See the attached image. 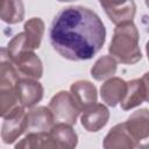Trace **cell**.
<instances>
[{
	"mask_svg": "<svg viewBox=\"0 0 149 149\" xmlns=\"http://www.w3.org/2000/svg\"><path fill=\"white\" fill-rule=\"evenodd\" d=\"M55 118L49 107L40 106L27 112L26 133L49 132L55 126Z\"/></svg>",
	"mask_w": 149,
	"mask_h": 149,
	"instance_id": "9c48e42d",
	"label": "cell"
},
{
	"mask_svg": "<svg viewBox=\"0 0 149 149\" xmlns=\"http://www.w3.org/2000/svg\"><path fill=\"white\" fill-rule=\"evenodd\" d=\"M17 93H19V98H20V102L23 107H33L35 106L37 102L41 101V99L43 98V86L33 78H20L17 84Z\"/></svg>",
	"mask_w": 149,
	"mask_h": 149,
	"instance_id": "30bf717a",
	"label": "cell"
},
{
	"mask_svg": "<svg viewBox=\"0 0 149 149\" xmlns=\"http://www.w3.org/2000/svg\"><path fill=\"white\" fill-rule=\"evenodd\" d=\"M49 108L56 122H63L71 126L77 122V118L80 113L73 102L71 93L66 91H61L55 94L49 102Z\"/></svg>",
	"mask_w": 149,
	"mask_h": 149,
	"instance_id": "277c9868",
	"label": "cell"
},
{
	"mask_svg": "<svg viewBox=\"0 0 149 149\" xmlns=\"http://www.w3.org/2000/svg\"><path fill=\"white\" fill-rule=\"evenodd\" d=\"M24 34L28 47L31 50L38 49L44 34V22L40 17H31L24 23Z\"/></svg>",
	"mask_w": 149,
	"mask_h": 149,
	"instance_id": "ac0fdd59",
	"label": "cell"
},
{
	"mask_svg": "<svg viewBox=\"0 0 149 149\" xmlns=\"http://www.w3.org/2000/svg\"><path fill=\"white\" fill-rule=\"evenodd\" d=\"M135 148H149V109L135 111L125 121Z\"/></svg>",
	"mask_w": 149,
	"mask_h": 149,
	"instance_id": "3957f363",
	"label": "cell"
},
{
	"mask_svg": "<svg viewBox=\"0 0 149 149\" xmlns=\"http://www.w3.org/2000/svg\"><path fill=\"white\" fill-rule=\"evenodd\" d=\"M52 48L69 61L91 59L106 41V29L97 13L84 6L61 9L49 30Z\"/></svg>",
	"mask_w": 149,
	"mask_h": 149,
	"instance_id": "6da1fadb",
	"label": "cell"
},
{
	"mask_svg": "<svg viewBox=\"0 0 149 149\" xmlns=\"http://www.w3.org/2000/svg\"><path fill=\"white\" fill-rule=\"evenodd\" d=\"M139 38V30L133 21L118 24L114 29L108 51L120 63L135 64L142 58Z\"/></svg>",
	"mask_w": 149,
	"mask_h": 149,
	"instance_id": "7a4b0ae2",
	"label": "cell"
},
{
	"mask_svg": "<svg viewBox=\"0 0 149 149\" xmlns=\"http://www.w3.org/2000/svg\"><path fill=\"white\" fill-rule=\"evenodd\" d=\"M142 80H143L144 87H146V101L149 102V72H147V73L143 74Z\"/></svg>",
	"mask_w": 149,
	"mask_h": 149,
	"instance_id": "44dd1931",
	"label": "cell"
},
{
	"mask_svg": "<svg viewBox=\"0 0 149 149\" xmlns=\"http://www.w3.org/2000/svg\"><path fill=\"white\" fill-rule=\"evenodd\" d=\"M109 20L115 24L133 21L136 12L134 0H99Z\"/></svg>",
	"mask_w": 149,
	"mask_h": 149,
	"instance_id": "5b68a950",
	"label": "cell"
},
{
	"mask_svg": "<svg viewBox=\"0 0 149 149\" xmlns=\"http://www.w3.org/2000/svg\"><path fill=\"white\" fill-rule=\"evenodd\" d=\"M19 74L33 79H40L43 74V65L34 50H23L10 59Z\"/></svg>",
	"mask_w": 149,
	"mask_h": 149,
	"instance_id": "52a82bcc",
	"label": "cell"
},
{
	"mask_svg": "<svg viewBox=\"0 0 149 149\" xmlns=\"http://www.w3.org/2000/svg\"><path fill=\"white\" fill-rule=\"evenodd\" d=\"M146 5H147V7L149 8V0H146Z\"/></svg>",
	"mask_w": 149,
	"mask_h": 149,
	"instance_id": "cb8c5ba5",
	"label": "cell"
},
{
	"mask_svg": "<svg viewBox=\"0 0 149 149\" xmlns=\"http://www.w3.org/2000/svg\"><path fill=\"white\" fill-rule=\"evenodd\" d=\"M24 17V6L22 0H1V20L14 24Z\"/></svg>",
	"mask_w": 149,
	"mask_h": 149,
	"instance_id": "e0dca14e",
	"label": "cell"
},
{
	"mask_svg": "<svg viewBox=\"0 0 149 149\" xmlns=\"http://www.w3.org/2000/svg\"><path fill=\"white\" fill-rule=\"evenodd\" d=\"M15 148H57L49 132H34L27 135L15 144Z\"/></svg>",
	"mask_w": 149,
	"mask_h": 149,
	"instance_id": "2e32d148",
	"label": "cell"
},
{
	"mask_svg": "<svg viewBox=\"0 0 149 149\" xmlns=\"http://www.w3.org/2000/svg\"><path fill=\"white\" fill-rule=\"evenodd\" d=\"M106 149H132L135 148L133 140L126 128L125 122L115 125L104 139L102 143Z\"/></svg>",
	"mask_w": 149,
	"mask_h": 149,
	"instance_id": "4fadbf2b",
	"label": "cell"
},
{
	"mask_svg": "<svg viewBox=\"0 0 149 149\" xmlns=\"http://www.w3.org/2000/svg\"><path fill=\"white\" fill-rule=\"evenodd\" d=\"M26 107L22 105L14 109L9 115L3 118V123L1 128L2 141L7 144L16 141L23 133H26Z\"/></svg>",
	"mask_w": 149,
	"mask_h": 149,
	"instance_id": "8992f818",
	"label": "cell"
},
{
	"mask_svg": "<svg viewBox=\"0 0 149 149\" xmlns=\"http://www.w3.org/2000/svg\"><path fill=\"white\" fill-rule=\"evenodd\" d=\"M70 93L74 105L80 112H84L97 104V88L88 80H78L70 87Z\"/></svg>",
	"mask_w": 149,
	"mask_h": 149,
	"instance_id": "ba28073f",
	"label": "cell"
},
{
	"mask_svg": "<svg viewBox=\"0 0 149 149\" xmlns=\"http://www.w3.org/2000/svg\"><path fill=\"white\" fill-rule=\"evenodd\" d=\"M109 119V111L102 104H95L84 111L80 120L83 127L87 132H98L106 126Z\"/></svg>",
	"mask_w": 149,
	"mask_h": 149,
	"instance_id": "7c38bea8",
	"label": "cell"
},
{
	"mask_svg": "<svg viewBox=\"0 0 149 149\" xmlns=\"http://www.w3.org/2000/svg\"><path fill=\"white\" fill-rule=\"evenodd\" d=\"M50 135L55 141L57 148L72 149L78 143V136L76 132L72 129L71 125L68 123L57 122L50 129Z\"/></svg>",
	"mask_w": 149,
	"mask_h": 149,
	"instance_id": "9a60e30c",
	"label": "cell"
},
{
	"mask_svg": "<svg viewBox=\"0 0 149 149\" xmlns=\"http://www.w3.org/2000/svg\"><path fill=\"white\" fill-rule=\"evenodd\" d=\"M61 2H70V1H74V0H58Z\"/></svg>",
	"mask_w": 149,
	"mask_h": 149,
	"instance_id": "603a6c76",
	"label": "cell"
},
{
	"mask_svg": "<svg viewBox=\"0 0 149 149\" xmlns=\"http://www.w3.org/2000/svg\"><path fill=\"white\" fill-rule=\"evenodd\" d=\"M19 106H21V102L16 85L0 88V114L2 119L9 115Z\"/></svg>",
	"mask_w": 149,
	"mask_h": 149,
	"instance_id": "ffe728a7",
	"label": "cell"
},
{
	"mask_svg": "<svg viewBox=\"0 0 149 149\" xmlns=\"http://www.w3.org/2000/svg\"><path fill=\"white\" fill-rule=\"evenodd\" d=\"M146 51H147V56H148V61H149V41L147 42V45H146Z\"/></svg>",
	"mask_w": 149,
	"mask_h": 149,
	"instance_id": "7402d4cb",
	"label": "cell"
},
{
	"mask_svg": "<svg viewBox=\"0 0 149 149\" xmlns=\"http://www.w3.org/2000/svg\"><path fill=\"white\" fill-rule=\"evenodd\" d=\"M116 69H118L116 59L113 56L106 55L97 59V62L91 69V76L95 80L101 81L113 77V74H115L116 72Z\"/></svg>",
	"mask_w": 149,
	"mask_h": 149,
	"instance_id": "d6986e66",
	"label": "cell"
},
{
	"mask_svg": "<svg viewBox=\"0 0 149 149\" xmlns=\"http://www.w3.org/2000/svg\"><path fill=\"white\" fill-rule=\"evenodd\" d=\"M127 92V81L119 77L108 78L100 87V95L105 104L115 107L122 101Z\"/></svg>",
	"mask_w": 149,
	"mask_h": 149,
	"instance_id": "8fae6325",
	"label": "cell"
},
{
	"mask_svg": "<svg viewBox=\"0 0 149 149\" xmlns=\"http://www.w3.org/2000/svg\"><path fill=\"white\" fill-rule=\"evenodd\" d=\"M146 100V87L144 83L141 79H133L127 81V92L125 98L120 102L121 108L125 111L132 109L140 106Z\"/></svg>",
	"mask_w": 149,
	"mask_h": 149,
	"instance_id": "5bb4252c",
	"label": "cell"
}]
</instances>
